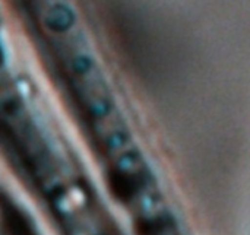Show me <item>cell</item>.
<instances>
[{
	"mask_svg": "<svg viewBox=\"0 0 250 235\" xmlns=\"http://www.w3.org/2000/svg\"><path fill=\"white\" fill-rule=\"evenodd\" d=\"M1 60H3V53H1V47H0V64H1Z\"/></svg>",
	"mask_w": 250,
	"mask_h": 235,
	"instance_id": "1",
	"label": "cell"
}]
</instances>
